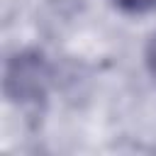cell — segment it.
Instances as JSON below:
<instances>
[{
  "mask_svg": "<svg viewBox=\"0 0 156 156\" xmlns=\"http://www.w3.org/2000/svg\"><path fill=\"white\" fill-rule=\"evenodd\" d=\"M54 71L39 49H22L5 61L2 90L15 105H39L51 90Z\"/></svg>",
  "mask_w": 156,
  "mask_h": 156,
  "instance_id": "obj_1",
  "label": "cell"
},
{
  "mask_svg": "<svg viewBox=\"0 0 156 156\" xmlns=\"http://www.w3.org/2000/svg\"><path fill=\"white\" fill-rule=\"evenodd\" d=\"M110 2L127 15H144L156 10V0H110Z\"/></svg>",
  "mask_w": 156,
  "mask_h": 156,
  "instance_id": "obj_2",
  "label": "cell"
},
{
  "mask_svg": "<svg viewBox=\"0 0 156 156\" xmlns=\"http://www.w3.org/2000/svg\"><path fill=\"white\" fill-rule=\"evenodd\" d=\"M144 66H146L149 76L156 80V32L149 37V41L144 46Z\"/></svg>",
  "mask_w": 156,
  "mask_h": 156,
  "instance_id": "obj_3",
  "label": "cell"
}]
</instances>
